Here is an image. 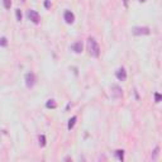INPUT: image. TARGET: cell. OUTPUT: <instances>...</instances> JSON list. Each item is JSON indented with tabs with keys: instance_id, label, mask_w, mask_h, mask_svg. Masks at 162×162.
<instances>
[{
	"instance_id": "6da1fadb",
	"label": "cell",
	"mask_w": 162,
	"mask_h": 162,
	"mask_svg": "<svg viewBox=\"0 0 162 162\" xmlns=\"http://www.w3.org/2000/svg\"><path fill=\"white\" fill-rule=\"evenodd\" d=\"M87 51L90 53V56L98 58L100 56V47H99V43L96 42L95 38L92 37H89L87 38Z\"/></svg>"
},
{
	"instance_id": "7a4b0ae2",
	"label": "cell",
	"mask_w": 162,
	"mask_h": 162,
	"mask_svg": "<svg viewBox=\"0 0 162 162\" xmlns=\"http://www.w3.org/2000/svg\"><path fill=\"white\" fill-rule=\"evenodd\" d=\"M132 33L134 36H148L151 33V29L148 27H134L132 29Z\"/></svg>"
},
{
	"instance_id": "3957f363",
	"label": "cell",
	"mask_w": 162,
	"mask_h": 162,
	"mask_svg": "<svg viewBox=\"0 0 162 162\" xmlns=\"http://www.w3.org/2000/svg\"><path fill=\"white\" fill-rule=\"evenodd\" d=\"M24 80H25V85H27V87H28V89H32L36 85V75L33 72H28V74H27L25 77H24Z\"/></svg>"
},
{
	"instance_id": "277c9868",
	"label": "cell",
	"mask_w": 162,
	"mask_h": 162,
	"mask_svg": "<svg viewBox=\"0 0 162 162\" xmlns=\"http://www.w3.org/2000/svg\"><path fill=\"white\" fill-rule=\"evenodd\" d=\"M27 17H28V19H29L31 22H33L34 24H38V23L40 22V17H39V14H38V11H36V10L29 9L28 11H27Z\"/></svg>"
},
{
	"instance_id": "5b68a950",
	"label": "cell",
	"mask_w": 162,
	"mask_h": 162,
	"mask_svg": "<svg viewBox=\"0 0 162 162\" xmlns=\"http://www.w3.org/2000/svg\"><path fill=\"white\" fill-rule=\"evenodd\" d=\"M112 95H113V98L119 99V98L123 96V90H122V87L118 86V85H112Z\"/></svg>"
},
{
	"instance_id": "8992f818",
	"label": "cell",
	"mask_w": 162,
	"mask_h": 162,
	"mask_svg": "<svg viewBox=\"0 0 162 162\" xmlns=\"http://www.w3.org/2000/svg\"><path fill=\"white\" fill-rule=\"evenodd\" d=\"M63 19L67 24H72L75 22V14L71 11V10H66L65 14H63Z\"/></svg>"
},
{
	"instance_id": "52a82bcc",
	"label": "cell",
	"mask_w": 162,
	"mask_h": 162,
	"mask_svg": "<svg viewBox=\"0 0 162 162\" xmlns=\"http://www.w3.org/2000/svg\"><path fill=\"white\" fill-rule=\"evenodd\" d=\"M115 76H117V79L119 81H126L127 80V71H126L124 67H120V69H118L115 71Z\"/></svg>"
},
{
	"instance_id": "ba28073f",
	"label": "cell",
	"mask_w": 162,
	"mask_h": 162,
	"mask_svg": "<svg viewBox=\"0 0 162 162\" xmlns=\"http://www.w3.org/2000/svg\"><path fill=\"white\" fill-rule=\"evenodd\" d=\"M71 49H72L75 53H81V52H83V42H81V40H77V42H75V43L71 46Z\"/></svg>"
},
{
	"instance_id": "9c48e42d",
	"label": "cell",
	"mask_w": 162,
	"mask_h": 162,
	"mask_svg": "<svg viewBox=\"0 0 162 162\" xmlns=\"http://www.w3.org/2000/svg\"><path fill=\"white\" fill-rule=\"evenodd\" d=\"M46 108H47V109H56L57 104H56V101L53 100V99H49V100H47V103H46Z\"/></svg>"
},
{
	"instance_id": "30bf717a",
	"label": "cell",
	"mask_w": 162,
	"mask_h": 162,
	"mask_svg": "<svg viewBox=\"0 0 162 162\" xmlns=\"http://www.w3.org/2000/svg\"><path fill=\"white\" fill-rule=\"evenodd\" d=\"M76 120H77V117H72V118H70V120H69V124H67V129L71 130V129L75 127Z\"/></svg>"
},
{
	"instance_id": "8fae6325",
	"label": "cell",
	"mask_w": 162,
	"mask_h": 162,
	"mask_svg": "<svg viewBox=\"0 0 162 162\" xmlns=\"http://www.w3.org/2000/svg\"><path fill=\"white\" fill-rule=\"evenodd\" d=\"M115 156L119 161H123L124 160V151L123 150H117L115 151Z\"/></svg>"
},
{
	"instance_id": "7c38bea8",
	"label": "cell",
	"mask_w": 162,
	"mask_h": 162,
	"mask_svg": "<svg viewBox=\"0 0 162 162\" xmlns=\"http://www.w3.org/2000/svg\"><path fill=\"white\" fill-rule=\"evenodd\" d=\"M39 146L40 147H45L46 146V137H45V134H40V136H39Z\"/></svg>"
},
{
	"instance_id": "4fadbf2b",
	"label": "cell",
	"mask_w": 162,
	"mask_h": 162,
	"mask_svg": "<svg viewBox=\"0 0 162 162\" xmlns=\"http://www.w3.org/2000/svg\"><path fill=\"white\" fill-rule=\"evenodd\" d=\"M158 153H160V147H156L155 151H153V155H152V161H156V160H157Z\"/></svg>"
},
{
	"instance_id": "5bb4252c",
	"label": "cell",
	"mask_w": 162,
	"mask_h": 162,
	"mask_svg": "<svg viewBox=\"0 0 162 162\" xmlns=\"http://www.w3.org/2000/svg\"><path fill=\"white\" fill-rule=\"evenodd\" d=\"M8 46V39L5 37L0 38V47H6Z\"/></svg>"
},
{
	"instance_id": "9a60e30c",
	"label": "cell",
	"mask_w": 162,
	"mask_h": 162,
	"mask_svg": "<svg viewBox=\"0 0 162 162\" xmlns=\"http://www.w3.org/2000/svg\"><path fill=\"white\" fill-rule=\"evenodd\" d=\"M15 17H17V20H18V22H20V20H22V18H23V14H22L20 9H15Z\"/></svg>"
},
{
	"instance_id": "2e32d148",
	"label": "cell",
	"mask_w": 162,
	"mask_h": 162,
	"mask_svg": "<svg viewBox=\"0 0 162 162\" xmlns=\"http://www.w3.org/2000/svg\"><path fill=\"white\" fill-rule=\"evenodd\" d=\"M3 4H4V8H5V9H10V6H11V0H3Z\"/></svg>"
},
{
	"instance_id": "e0dca14e",
	"label": "cell",
	"mask_w": 162,
	"mask_h": 162,
	"mask_svg": "<svg viewBox=\"0 0 162 162\" xmlns=\"http://www.w3.org/2000/svg\"><path fill=\"white\" fill-rule=\"evenodd\" d=\"M155 101H156V103H160V101H161V94H160V92H155Z\"/></svg>"
},
{
	"instance_id": "ac0fdd59",
	"label": "cell",
	"mask_w": 162,
	"mask_h": 162,
	"mask_svg": "<svg viewBox=\"0 0 162 162\" xmlns=\"http://www.w3.org/2000/svg\"><path fill=\"white\" fill-rule=\"evenodd\" d=\"M49 6H51V3L48 2V0H46V2H45V8H47V9H48Z\"/></svg>"
},
{
	"instance_id": "d6986e66",
	"label": "cell",
	"mask_w": 162,
	"mask_h": 162,
	"mask_svg": "<svg viewBox=\"0 0 162 162\" xmlns=\"http://www.w3.org/2000/svg\"><path fill=\"white\" fill-rule=\"evenodd\" d=\"M128 3H129V0H123V4L126 8H128Z\"/></svg>"
},
{
	"instance_id": "ffe728a7",
	"label": "cell",
	"mask_w": 162,
	"mask_h": 162,
	"mask_svg": "<svg viewBox=\"0 0 162 162\" xmlns=\"http://www.w3.org/2000/svg\"><path fill=\"white\" fill-rule=\"evenodd\" d=\"M138 2H139V3H144V2H146V0H138Z\"/></svg>"
}]
</instances>
